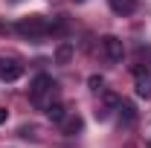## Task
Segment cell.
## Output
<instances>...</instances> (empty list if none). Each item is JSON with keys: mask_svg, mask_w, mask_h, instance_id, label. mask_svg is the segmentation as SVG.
Wrapping results in <instances>:
<instances>
[{"mask_svg": "<svg viewBox=\"0 0 151 148\" xmlns=\"http://www.w3.org/2000/svg\"><path fill=\"white\" fill-rule=\"evenodd\" d=\"M108 3H111V9L116 15H131L137 9V0H108Z\"/></svg>", "mask_w": 151, "mask_h": 148, "instance_id": "cell-8", "label": "cell"}, {"mask_svg": "<svg viewBox=\"0 0 151 148\" xmlns=\"http://www.w3.org/2000/svg\"><path fill=\"white\" fill-rule=\"evenodd\" d=\"M3 122H6V111L0 108V125H3Z\"/></svg>", "mask_w": 151, "mask_h": 148, "instance_id": "cell-12", "label": "cell"}, {"mask_svg": "<svg viewBox=\"0 0 151 148\" xmlns=\"http://www.w3.org/2000/svg\"><path fill=\"white\" fill-rule=\"evenodd\" d=\"M87 84H90V90H102V87H105V78H102V75H90V78H87Z\"/></svg>", "mask_w": 151, "mask_h": 148, "instance_id": "cell-11", "label": "cell"}, {"mask_svg": "<svg viewBox=\"0 0 151 148\" xmlns=\"http://www.w3.org/2000/svg\"><path fill=\"white\" fill-rule=\"evenodd\" d=\"M81 128H84V122H81L78 116H67V119L61 122V131H64L67 137H76V134H78Z\"/></svg>", "mask_w": 151, "mask_h": 148, "instance_id": "cell-7", "label": "cell"}, {"mask_svg": "<svg viewBox=\"0 0 151 148\" xmlns=\"http://www.w3.org/2000/svg\"><path fill=\"white\" fill-rule=\"evenodd\" d=\"M55 93H58V84L52 75L41 73L35 75V81H32V87H29V102L35 105V108H41V111H47L52 102H55Z\"/></svg>", "mask_w": 151, "mask_h": 148, "instance_id": "cell-1", "label": "cell"}, {"mask_svg": "<svg viewBox=\"0 0 151 148\" xmlns=\"http://www.w3.org/2000/svg\"><path fill=\"white\" fill-rule=\"evenodd\" d=\"M102 55L108 58L111 64H119V61L125 58V44H122L116 35H105L102 38Z\"/></svg>", "mask_w": 151, "mask_h": 148, "instance_id": "cell-3", "label": "cell"}, {"mask_svg": "<svg viewBox=\"0 0 151 148\" xmlns=\"http://www.w3.org/2000/svg\"><path fill=\"white\" fill-rule=\"evenodd\" d=\"M76 3H84V0H76Z\"/></svg>", "mask_w": 151, "mask_h": 148, "instance_id": "cell-13", "label": "cell"}, {"mask_svg": "<svg viewBox=\"0 0 151 148\" xmlns=\"http://www.w3.org/2000/svg\"><path fill=\"white\" fill-rule=\"evenodd\" d=\"M23 38H29V41H38V38H44V35H50V20L47 18H41V15H29V18H23L15 26Z\"/></svg>", "mask_w": 151, "mask_h": 148, "instance_id": "cell-2", "label": "cell"}, {"mask_svg": "<svg viewBox=\"0 0 151 148\" xmlns=\"http://www.w3.org/2000/svg\"><path fill=\"white\" fill-rule=\"evenodd\" d=\"M134 75H137V96H142V99H151V73L145 70V64H137L134 67Z\"/></svg>", "mask_w": 151, "mask_h": 148, "instance_id": "cell-4", "label": "cell"}, {"mask_svg": "<svg viewBox=\"0 0 151 148\" xmlns=\"http://www.w3.org/2000/svg\"><path fill=\"white\" fill-rule=\"evenodd\" d=\"M23 75V64H18L15 58H0V81H18Z\"/></svg>", "mask_w": 151, "mask_h": 148, "instance_id": "cell-5", "label": "cell"}, {"mask_svg": "<svg viewBox=\"0 0 151 148\" xmlns=\"http://www.w3.org/2000/svg\"><path fill=\"white\" fill-rule=\"evenodd\" d=\"M70 58H73V44L64 41V44L55 50V61H58V64H70Z\"/></svg>", "mask_w": 151, "mask_h": 148, "instance_id": "cell-10", "label": "cell"}, {"mask_svg": "<svg viewBox=\"0 0 151 148\" xmlns=\"http://www.w3.org/2000/svg\"><path fill=\"white\" fill-rule=\"evenodd\" d=\"M119 116H122V125H134L137 122V108H134L131 102H119Z\"/></svg>", "mask_w": 151, "mask_h": 148, "instance_id": "cell-6", "label": "cell"}, {"mask_svg": "<svg viewBox=\"0 0 151 148\" xmlns=\"http://www.w3.org/2000/svg\"><path fill=\"white\" fill-rule=\"evenodd\" d=\"M47 116H50V119H52V122H58V125H61V122H64V119H67V108H64V105H61V102H52V105H50V108H47Z\"/></svg>", "mask_w": 151, "mask_h": 148, "instance_id": "cell-9", "label": "cell"}]
</instances>
